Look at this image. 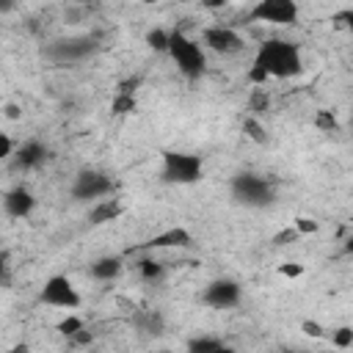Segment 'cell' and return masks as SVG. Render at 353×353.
<instances>
[{
    "mask_svg": "<svg viewBox=\"0 0 353 353\" xmlns=\"http://www.w3.org/2000/svg\"><path fill=\"white\" fill-rule=\"evenodd\" d=\"M121 268H124L121 256H99V259H94V262L88 265V273H91V279H97V281H113V279L121 273Z\"/></svg>",
    "mask_w": 353,
    "mask_h": 353,
    "instance_id": "2e32d148",
    "label": "cell"
},
{
    "mask_svg": "<svg viewBox=\"0 0 353 353\" xmlns=\"http://www.w3.org/2000/svg\"><path fill=\"white\" fill-rule=\"evenodd\" d=\"M276 270H279V276H284V279H301V276H303V265H301V262H281Z\"/></svg>",
    "mask_w": 353,
    "mask_h": 353,
    "instance_id": "4dcf8cb0",
    "label": "cell"
},
{
    "mask_svg": "<svg viewBox=\"0 0 353 353\" xmlns=\"http://www.w3.org/2000/svg\"><path fill=\"white\" fill-rule=\"evenodd\" d=\"M350 132H353V124H350Z\"/></svg>",
    "mask_w": 353,
    "mask_h": 353,
    "instance_id": "60d3db41",
    "label": "cell"
},
{
    "mask_svg": "<svg viewBox=\"0 0 353 353\" xmlns=\"http://www.w3.org/2000/svg\"><path fill=\"white\" fill-rule=\"evenodd\" d=\"M3 353H33L30 350V345L28 342H17V345H11L8 350H3Z\"/></svg>",
    "mask_w": 353,
    "mask_h": 353,
    "instance_id": "e575fe53",
    "label": "cell"
},
{
    "mask_svg": "<svg viewBox=\"0 0 353 353\" xmlns=\"http://www.w3.org/2000/svg\"><path fill=\"white\" fill-rule=\"evenodd\" d=\"M160 353H171V350H160Z\"/></svg>",
    "mask_w": 353,
    "mask_h": 353,
    "instance_id": "ab89813d",
    "label": "cell"
},
{
    "mask_svg": "<svg viewBox=\"0 0 353 353\" xmlns=\"http://www.w3.org/2000/svg\"><path fill=\"white\" fill-rule=\"evenodd\" d=\"M259 69L268 72V77L273 80H290V77H298L303 72V58H301V50L295 41H287V39H265L259 47H256V55L254 61Z\"/></svg>",
    "mask_w": 353,
    "mask_h": 353,
    "instance_id": "6da1fadb",
    "label": "cell"
},
{
    "mask_svg": "<svg viewBox=\"0 0 353 353\" xmlns=\"http://www.w3.org/2000/svg\"><path fill=\"white\" fill-rule=\"evenodd\" d=\"M138 85H141V74L124 77V80H119V83H116V91H113V94H130V97H135Z\"/></svg>",
    "mask_w": 353,
    "mask_h": 353,
    "instance_id": "83f0119b",
    "label": "cell"
},
{
    "mask_svg": "<svg viewBox=\"0 0 353 353\" xmlns=\"http://www.w3.org/2000/svg\"><path fill=\"white\" fill-rule=\"evenodd\" d=\"M69 342H72L74 347H88V345L94 342V334H91L88 328H83V331H77L74 336H69Z\"/></svg>",
    "mask_w": 353,
    "mask_h": 353,
    "instance_id": "d6a6232c",
    "label": "cell"
},
{
    "mask_svg": "<svg viewBox=\"0 0 353 353\" xmlns=\"http://www.w3.org/2000/svg\"><path fill=\"white\" fill-rule=\"evenodd\" d=\"M47 157H50L47 146H44L41 141L30 138V141L19 143L17 154L11 157V168H14V171H33V168L44 165V160H47Z\"/></svg>",
    "mask_w": 353,
    "mask_h": 353,
    "instance_id": "8fae6325",
    "label": "cell"
},
{
    "mask_svg": "<svg viewBox=\"0 0 353 353\" xmlns=\"http://www.w3.org/2000/svg\"><path fill=\"white\" fill-rule=\"evenodd\" d=\"M328 336H331V345L339 347V350H345V347L353 345V328H350V325H339V328H334Z\"/></svg>",
    "mask_w": 353,
    "mask_h": 353,
    "instance_id": "d4e9b609",
    "label": "cell"
},
{
    "mask_svg": "<svg viewBox=\"0 0 353 353\" xmlns=\"http://www.w3.org/2000/svg\"><path fill=\"white\" fill-rule=\"evenodd\" d=\"M204 176V160L193 152H163L160 179L165 185H193Z\"/></svg>",
    "mask_w": 353,
    "mask_h": 353,
    "instance_id": "277c9868",
    "label": "cell"
},
{
    "mask_svg": "<svg viewBox=\"0 0 353 353\" xmlns=\"http://www.w3.org/2000/svg\"><path fill=\"white\" fill-rule=\"evenodd\" d=\"M135 270H138V276L143 281H160L165 276V265L160 259H154V256H141L135 262Z\"/></svg>",
    "mask_w": 353,
    "mask_h": 353,
    "instance_id": "e0dca14e",
    "label": "cell"
},
{
    "mask_svg": "<svg viewBox=\"0 0 353 353\" xmlns=\"http://www.w3.org/2000/svg\"><path fill=\"white\" fill-rule=\"evenodd\" d=\"M223 342L218 336H193L188 342V353H215Z\"/></svg>",
    "mask_w": 353,
    "mask_h": 353,
    "instance_id": "cb8c5ba5",
    "label": "cell"
},
{
    "mask_svg": "<svg viewBox=\"0 0 353 353\" xmlns=\"http://www.w3.org/2000/svg\"><path fill=\"white\" fill-rule=\"evenodd\" d=\"M3 110H6V119H19V116H22V108H19L17 102H6Z\"/></svg>",
    "mask_w": 353,
    "mask_h": 353,
    "instance_id": "836d02e7",
    "label": "cell"
},
{
    "mask_svg": "<svg viewBox=\"0 0 353 353\" xmlns=\"http://www.w3.org/2000/svg\"><path fill=\"white\" fill-rule=\"evenodd\" d=\"M298 240H301V232H298L295 226H284V229H279V232L273 234L270 243H273L276 248H281V245H290V243H298Z\"/></svg>",
    "mask_w": 353,
    "mask_h": 353,
    "instance_id": "484cf974",
    "label": "cell"
},
{
    "mask_svg": "<svg viewBox=\"0 0 353 353\" xmlns=\"http://www.w3.org/2000/svg\"><path fill=\"white\" fill-rule=\"evenodd\" d=\"M39 303L69 312V309H77V306L83 303V298H80L77 287H74L66 276L55 273V276H50V279L44 281V287L39 290Z\"/></svg>",
    "mask_w": 353,
    "mask_h": 353,
    "instance_id": "52a82bcc",
    "label": "cell"
},
{
    "mask_svg": "<svg viewBox=\"0 0 353 353\" xmlns=\"http://www.w3.org/2000/svg\"><path fill=\"white\" fill-rule=\"evenodd\" d=\"M240 284L234 279H215L204 287L201 292V303L210 309H232L240 303Z\"/></svg>",
    "mask_w": 353,
    "mask_h": 353,
    "instance_id": "30bf717a",
    "label": "cell"
},
{
    "mask_svg": "<svg viewBox=\"0 0 353 353\" xmlns=\"http://www.w3.org/2000/svg\"><path fill=\"white\" fill-rule=\"evenodd\" d=\"M345 254H350V256H353V234L345 240Z\"/></svg>",
    "mask_w": 353,
    "mask_h": 353,
    "instance_id": "d590c367",
    "label": "cell"
},
{
    "mask_svg": "<svg viewBox=\"0 0 353 353\" xmlns=\"http://www.w3.org/2000/svg\"><path fill=\"white\" fill-rule=\"evenodd\" d=\"M168 44H171V30L165 28H152L146 33V47L154 50V52H168Z\"/></svg>",
    "mask_w": 353,
    "mask_h": 353,
    "instance_id": "ac0fdd59",
    "label": "cell"
},
{
    "mask_svg": "<svg viewBox=\"0 0 353 353\" xmlns=\"http://www.w3.org/2000/svg\"><path fill=\"white\" fill-rule=\"evenodd\" d=\"M33 207H36V196L25 185H14L3 193V210L11 218H28L33 212Z\"/></svg>",
    "mask_w": 353,
    "mask_h": 353,
    "instance_id": "7c38bea8",
    "label": "cell"
},
{
    "mask_svg": "<svg viewBox=\"0 0 353 353\" xmlns=\"http://www.w3.org/2000/svg\"><path fill=\"white\" fill-rule=\"evenodd\" d=\"M83 328H85V320H83L80 314H66V317L58 320V325H55V331H58L61 336H66V339L74 336V334L83 331Z\"/></svg>",
    "mask_w": 353,
    "mask_h": 353,
    "instance_id": "603a6c76",
    "label": "cell"
},
{
    "mask_svg": "<svg viewBox=\"0 0 353 353\" xmlns=\"http://www.w3.org/2000/svg\"><path fill=\"white\" fill-rule=\"evenodd\" d=\"M298 3L295 0H259L251 6V22H273V25H295L298 22Z\"/></svg>",
    "mask_w": 353,
    "mask_h": 353,
    "instance_id": "ba28073f",
    "label": "cell"
},
{
    "mask_svg": "<svg viewBox=\"0 0 353 353\" xmlns=\"http://www.w3.org/2000/svg\"><path fill=\"white\" fill-rule=\"evenodd\" d=\"M121 212H124V204H121L116 196H110V199H102V201L91 204V210H88V223H91V226H102V223L119 221Z\"/></svg>",
    "mask_w": 353,
    "mask_h": 353,
    "instance_id": "5bb4252c",
    "label": "cell"
},
{
    "mask_svg": "<svg viewBox=\"0 0 353 353\" xmlns=\"http://www.w3.org/2000/svg\"><path fill=\"white\" fill-rule=\"evenodd\" d=\"M281 353H306V350H281Z\"/></svg>",
    "mask_w": 353,
    "mask_h": 353,
    "instance_id": "f35d334b",
    "label": "cell"
},
{
    "mask_svg": "<svg viewBox=\"0 0 353 353\" xmlns=\"http://www.w3.org/2000/svg\"><path fill=\"white\" fill-rule=\"evenodd\" d=\"M17 143H14V138L8 135V132H0V160H8L11 163V157L17 154Z\"/></svg>",
    "mask_w": 353,
    "mask_h": 353,
    "instance_id": "f1b7e54d",
    "label": "cell"
},
{
    "mask_svg": "<svg viewBox=\"0 0 353 353\" xmlns=\"http://www.w3.org/2000/svg\"><path fill=\"white\" fill-rule=\"evenodd\" d=\"M138 110V99L130 97V94H113L110 99V113L113 116H127V113H135Z\"/></svg>",
    "mask_w": 353,
    "mask_h": 353,
    "instance_id": "d6986e66",
    "label": "cell"
},
{
    "mask_svg": "<svg viewBox=\"0 0 353 353\" xmlns=\"http://www.w3.org/2000/svg\"><path fill=\"white\" fill-rule=\"evenodd\" d=\"M99 50L97 36H69V39H55L44 47V58L55 63H74Z\"/></svg>",
    "mask_w": 353,
    "mask_h": 353,
    "instance_id": "8992f818",
    "label": "cell"
},
{
    "mask_svg": "<svg viewBox=\"0 0 353 353\" xmlns=\"http://www.w3.org/2000/svg\"><path fill=\"white\" fill-rule=\"evenodd\" d=\"M301 331H303L306 336H312V339H325V336H328L325 328H323L317 320H303V323H301Z\"/></svg>",
    "mask_w": 353,
    "mask_h": 353,
    "instance_id": "1f68e13d",
    "label": "cell"
},
{
    "mask_svg": "<svg viewBox=\"0 0 353 353\" xmlns=\"http://www.w3.org/2000/svg\"><path fill=\"white\" fill-rule=\"evenodd\" d=\"M229 190H232V199L243 207H268L276 199V185L268 176L254 174V171L234 174L229 182Z\"/></svg>",
    "mask_w": 353,
    "mask_h": 353,
    "instance_id": "3957f363",
    "label": "cell"
},
{
    "mask_svg": "<svg viewBox=\"0 0 353 353\" xmlns=\"http://www.w3.org/2000/svg\"><path fill=\"white\" fill-rule=\"evenodd\" d=\"M193 243V234L185 226H168L163 232H157L154 237H149L146 243H141L143 251H157V248H188Z\"/></svg>",
    "mask_w": 353,
    "mask_h": 353,
    "instance_id": "4fadbf2b",
    "label": "cell"
},
{
    "mask_svg": "<svg viewBox=\"0 0 353 353\" xmlns=\"http://www.w3.org/2000/svg\"><path fill=\"white\" fill-rule=\"evenodd\" d=\"M204 6H207V8H221V6H223V0H212V3H204Z\"/></svg>",
    "mask_w": 353,
    "mask_h": 353,
    "instance_id": "8d00e7d4",
    "label": "cell"
},
{
    "mask_svg": "<svg viewBox=\"0 0 353 353\" xmlns=\"http://www.w3.org/2000/svg\"><path fill=\"white\" fill-rule=\"evenodd\" d=\"M314 127H317L320 132H339V119H336L334 110L320 108V110L314 113Z\"/></svg>",
    "mask_w": 353,
    "mask_h": 353,
    "instance_id": "ffe728a7",
    "label": "cell"
},
{
    "mask_svg": "<svg viewBox=\"0 0 353 353\" xmlns=\"http://www.w3.org/2000/svg\"><path fill=\"white\" fill-rule=\"evenodd\" d=\"M132 325L149 336H160L165 331V317L157 309H138L132 312Z\"/></svg>",
    "mask_w": 353,
    "mask_h": 353,
    "instance_id": "9a60e30c",
    "label": "cell"
},
{
    "mask_svg": "<svg viewBox=\"0 0 353 353\" xmlns=\"http://www.w3.org/2000/svg\"><path fill=\"white\" fill-rule=\"evenodd\" d=\"M168 55L176 63L179 74L188 77V80H199L207 72V52H204V47L196 39H190L185 30H176V28L171 30Z\"/></svg>",
    "mask_w": 353,
    "mask_h": 353,
    "instance_id": "7a4b0ae2",
    "label": "cell"
},
{
    "mask_svg": "<svg viewBox=\"0 0 353 353\" xmlns=\"http://www.w3.org/2000/svg\"><path fill=\"white\" fill-rule=\"evenodd\" d=\"M292 226L301 232V237L303 234H314L317 229H320V221H314V218H306V215H298L295 221H292Z\"/></svg>",
    "mask_w": 353,
    "mask_h": 353,
    "instance_id": "f546056e",
    "label": "cell"
},
{
    "mask_svg": "<svg viewBox=\"0 0 353 353\" xmlns=\"http://www.w3.org/2000/svg\"><path fill=\"white\" fill-rule=\"evenodd\" d=\"M201 47H207V50H212L218 55H234V52H240L245 47V41L229 25H210L201 33Z\"/></svg>",
    "mask_w": 353,
    "mask_h": 353,
    "instance_id": "9c48e42d",
    "label": "cell"
},
{
    "mask_svg": "<svg viewBox=\"0 0 353 353\" xmlns=\"http://www.w3.org/2000/svg\"><path fill=\"white\" fill-rule=\"evenodd\" d=\"M350 113H353V108H350Z\"/></svg>",
    "mask_w": 353,
    "mask_h": 353,
    "instance_id": "b9f144b4",
    "label": "cell"
},
{
    "mask_svg": "<svg viewBox=\"0 0 353 353\" xmlns=\"http://www.w3.org/2000/svg\"><path fill=\"white\" fill-rule=\"evenodd\" d=\"M268 108H270V97H268V91L265 88H254L251 91V97H248V110H251V116H262V113H268Z\"/></svg>",
    "mask_w": 353,
    "mask_h": 353,
    "instance_id": "7402d4cb",
    "label": "cell"
},
{
    "mask_svg": "<svg viewBox=\"0 0 353 353\" xmlns=\"http://www.w3.org/2000/svg\"><path fill=\"white\" fill-rule=\"evenodd\" d=\"M243 132L254 141V143H268V132H265V124L256 119V116H245L243 119Z\"/></svg>",
    "mask_w": 353,
    "mask_h": 353,
    "instance_id": "44dd1931",
    "label": "cell"
},
{
    "mask_svg": "<svg viewBox=\"0 0 353 353\" xmlns=\"http://www.w3.org/2000/svg\"><path fill=\"white\" fill-rule=\"evenodd\" d=\"M331 25L336 30H353V8H339L331 14Z\"/></svg>",
    "mask_w": 353,
    "mask_h": 353,
    "instance_id": "4316f807",
    "label": "cell"
},
{
    "mask_svg": "<svg viewBox=\"0 0 353 353\" xmlns=\"http://www.w3.org/2000/svg\"><path fill=\"white\" fill-rule=\"evenodd\" d=\"M116 190V182L105 174V171H97V168H83L74 182H72V199L74 201H102V199H110Z\"/></svg>",
    "mask_w": 353,
    "mask_h": 353,
    "instance_id": "5b68a950",
    "label": "cell"
},
{
    "mask_svg": "<svg viewBox=\"0 0 353 353\" xmlns=\"http://www.w3.org/2000/svg\"><path fill=\"white\" fill-rule=\"evenodd\" d=\"M215 353H234V350H232V347H229V345H221V347H218V350H215Z\"/></svg>",
    "mask_w": 353,
    "mask_h": 353,
    "instance_id": "74e56055",
    "label": "cell"
}]
</instances>
